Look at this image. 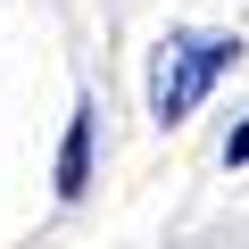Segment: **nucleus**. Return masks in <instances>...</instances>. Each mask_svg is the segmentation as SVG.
Here are the masks:
<instances>
[{
  "mask_svg": "<svg viewBox=\"0 0 249 249\" xmlns=\"http://www.w3.org/2000/svg\"><path fill=\"white\" fill-rule=\"evenodd\" d=\"M224 166H249V116L232 124V142H224Z\"/></svg>",
  "mask_w": 249,
  "mask_h": 249,
  "instance_id": "obj_3",
  "label": "nucleus"
},
{
  "mask_svg": "<svg viewBox=\"0 0 249 249\" xmlns=\"http://www.w3.org/2000/svg\"><path fill=\"white\" fill-rule=\"evenodd\" d=\"M83 175H91V116L75 108V124H67V150H58V191L75 199V191H83Z\"/></svg>",
  "mask_w": 249,
  "mask_h": 249,
  "instance_id": "obj_2",
  "label": "nucleus"
},
{
  "mask_svg": "<svg viewBox=\"0 0 249 249\" xmlns=\"http://www.w3.org/2000/svg\"><path fill=\"white\" fill-rule=\"evenodd\" d=\"M232 58H241V42H224V34H183V42H166L158 67H150V116H158V124H183Z\"/></svg>",
  "mask_w": 249,
  "mask_h": 249,
  "instance_id": "obj_1",
  "label": "nucleus"
}]
</instances>
